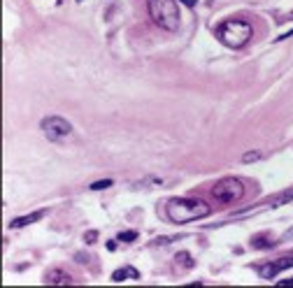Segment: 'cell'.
I'll list each match as a JSON object with an SVG mask.
<instances>
[{
	"label": "cell",
	"instance_id": "cell-1",
	"mask_svg": "<svg viewBox=\"0 0 293 288\" xmlns=\"http://www.w3.org/2000/svg\"><path fill=\"white\" fill-rule=\"evenodd\" d=\"M165 214L173 223H191L196 219L209 216L212 207L200 198H173L165 202Z\"/></svg>",
	"mask_w": 293,
	"mask_h": 288
},
{
	"label": "cell",
	"instance_id": "cell-2",
	"mask_svg": "<svg viewBox=\"0 0 293 288\" xmlns=\"http://www.w3.org/2000/svg\"><path fill=\"white\" fill-rule=\"evenodd\" d=\"M149 16L156 26L165 28V31L175 33L182 26V16H179V7L175 0H149L146 3Z\"/></svg>",
	"mask_w": 293,
	"mask_h": 288
},
{
	"label": "cell",
	"instance_id": "cell-3",
	"mask_svg": "<svg viewBox=\"0 0 293 288\" xmlns=\"http://www.w3.org/2000/svg\"><path fill=\"white\" fill-rule=\"evenodd\" d=\"M254 35V28L251 23L242 21V19H230V21H224L219 28H216V37L219 42L226 44L228 49H242Z\"/></svg>",
	"mask_w": 293,
	"mask_h": 288
},
{
	"label": "cell",
	"instance_id": "cell-4",
	"mask_svg": "<svg viewBox=\"0 0 293 288\" xmlns=\"http://www.w3.org/2000/svg\"><path fill=\"white\" fill-rule=\"evenodd\" d=\"M242 195H245V184L237 177H224L212 189V198H214L216 204H230L235 200H240Z\"/></svg>",
	"mask_w": 293,
	"mask_h": 288
},
{
	"label": "cell",
	"instance_id": "cell-5",
	"mask_svg": "<svg viewBox=\"0 0 293 288\" xmlns=\"http://www.w3.org/2000/svg\"><path fill=\"white\" fill-rule=\"evenodd\" d=\"M42 133L49 137V140L58 142L63 140V137H68L70 133H72V126H70V121H65L63 116H44L40 123Z\"/></svg>",
	"mask_w": 293,
	"mask_h": 288
},
{
	"label": "cell",
	"instance_id": "cell-6",
	"mask_svg": "<svg viewBox=\"0 0 293 288\" xmlns=\"http://www.w3.org/2000/svg\"><path fill=\"white\" fill-rule=\"evenodd\" d=\"M291 267H293V256H282V258H277V260L261 265L258 274H261L263 279H275L282 270H291Z\"/></svg>",
	"mask_w": 293,
	"mask_h": 288
},
{
	"label": "cell",
	"instance_id": "cell-7",
	"mask_svg": "<svg viewBox=\"0 0 293 288\" xmlns=\"http://www.w3.org/2000/svg\"><path fill=\"white\" fill-rule=\"evenodd\" d=\"M44 216V212H33V214H26V216H19V219H12L10 221V228H23V225H31L35 221H40Z\"/></svg>",
	"mask_w": 293,
	"mask_h": 288
},
{
	"label": "cell",
	"instance_id": "cell-8",
	"mask_svg": "<svg viewBox=\"0 0 293 288\" xmlns=\"http://www.w3.org/2000/svg\"><path fill=\"white\" fill-rule=\"evenodd\" d=\"M124 279H140V272H137L133 265L119 267L114 274H112V281H124Z\"/></svg>",
	"mask_w": 293,
	"mask_h": 288
},
{
	"label": "cell",
	"instance_id": "cell-9",
	"mask_svg": "<svg viewBox=\"0 0 293 288\" xmlns=\"http://www.w3.org/2000/svg\"><path fill=\"white\" fill-rule=\"evenodd\" d=\"M44 281L47 283H72V277L61 272V270H49V272L44 274Z\"/></svg>",
	"mask_w": 293,
	"mask_h": 288
},
{
	"label": "cell",
	"instance_id": "cell-10",
	"mask_svg": "<svg viewBox=\"0 0 293 288\" xmlns=\"http://www.w3.org/2000/svg\"><path fill=\"white\" fill-rule=\"evenodd\" d=\"M251 244L256 246V249H270V246H275L277 242L272 240L270 235H258V237H251Z\"/></svg>",
	"mask_w": 293,
	"mask_h": 288
},
{
	"label": "cell",
	"instance_id": "cell-11",
	"mask_svg": "<svg viewBox=\"0 0 293 288\" xmlns=\"http://www.w3.org/2000/svg\"><path fill=\"white\" fill-rule=\"evenodd\" d=\"M291 200H293V191H284V193L279 195V198L270 200V202H267V204H270V207H282L284 202H291Z\"/></svg>",
	"mask_w": 293,
	"mask_h": 288
},
{
	"label": "cell",
	"instance_id": "cell-12",
	"mask_svg": "<svg viewBox=\"0 0 293 288\" xmlns=\"http://www.w3.org/2000/svg\"><path fill=\"white\" fill-rule=\"evenodd\" d=\"M175 260L179 263V265H184V267H188V270H191V267H193V258L188 256L186 251H179L177 256H175Z\"/></svg>",
	"mask_w": 293,
	"mask_h": 288
},
{
	"label": "cell",
	"instance_id": "cell-13",
	"mask_svg": "<svg viewBox=\"0 0 293 288\" xmlns=\"http://www.w3.org/2000/svg\"><path fill=\"white\" fill-rule=\"evenodd\" d=\"M116 240H121V242H135L137 240V232L135 230H124V232H119V235H116Z\"/></svg>",
	"mask_w": 293,
	"mask_h": 288
},
{
	"label": "cell",
	"instance_id": "cell-14",
	"mask_svg": "<svg viewBox=\"0 0 293 288\" xmlns=\"http://www.w3.org/2000/svg\"><path fill=\"white\" fill-rule=\"evenodd\" d=\"M110 186H112V179H103V181L91 184V191H103V189H110Z\"/></svg>",
	"mask_w": 293,
	"mask_h": 288
},
{
	"label": "cell",
	"instance_id": "cell-15",
	"mask_svg": "<svg viewBox=\"0 0 293 288\" xmlns=\"http://www.w3.org/2000/svg\"><path fill=\"white\" fill-rule=\"evenodd\" d=\"M258 158H261V151H249V153L242 156V161H245V163H254V161H258Z\"/></svg>",
	"mask_w": 293,
	"mask_h": 288
},
{
	"label": "cell",
	"instance_id": "cell-16",
	"mask_svg": "<svg viewBox=\"0 0 293 288\" xmlns=\"http://www.w3.org/2000/svg\"><path fill=\"white\" fill-rule=\"evenodd\" d=\"M84 240H86V244H93V242H95V240H98V235H95V232H93V230H91V232H89V235L84 237Z\"/></svg>",
	"mask_w": 293,
	"mask_h": 288
},
{
	"label": "cell",
	"instance_id": "cell-17",
	"mask_svg": "<svg viewBox=\"0 0 293 288\" xmlns=\"http://www.w3.org/2000/svg\"><path fill=\"white\" fill-rule=\"evenodd\" d=\"M75 260H77V263H89V256H84V253H77V256H75Z\"/></svg>",
	"mask_w": 293,
	"mask_h": 288
},
{
	"label": "cell",
	"instance_id": "cell-18",
	"mask_svg": "<svg viewBox=\"0 0 293 288\" xmlns=\"http://www.w3.org/2000/svg\"><path fill=\"white\" fill-rule=\"evenodd\" d=\"M179 3H184L186 7H196V0H179Z\"/></svg>",
	"mask_w": 293,
	"mask_h": 288
},
{
	"label": "cell",
	"instance_id": "cell-19",
	"mask_svg": "<svg viewBox=\"0 0 293 288\" xmlns=\"http://www.w3.org/2000/svg\"><path fill=\"white\" fill-rule=\"evenodd\" d=\"M282 240H293V228H291V230H288V232H286V235H284V237H282Z\"/></svg>",
	"mask_w": 293,
	"mask_h": 288
},
{
	"label": "cell",
	"instance_id": "cell-20",
	"mask_svg": "<svg viewBox=\"0 0 293 288\" xmlns=\"http://www.w3.org/2000/svg\"><path fill=\"white\" fill-rule=\"evenodd\" d=\"M282 283H284V286H293V277H291V279H284Z\"/></svg>",
	"mask_w": 293,
	"mask_h": 288
},
{
	"label": "cell",
	"instance_id": "cell-21",
	"mask_svg": "<svg viewBox=\"0 0 293 288\" xmlns=\"http://www.w3.org/2000/svg\"><path fill=\"white\" fill-rule=\"evenodd\" d=\"M77 3H82V0H77Z\"/></svg>",
	"mask_w": 293,
	"mask_h": 288
}]
</instances>
